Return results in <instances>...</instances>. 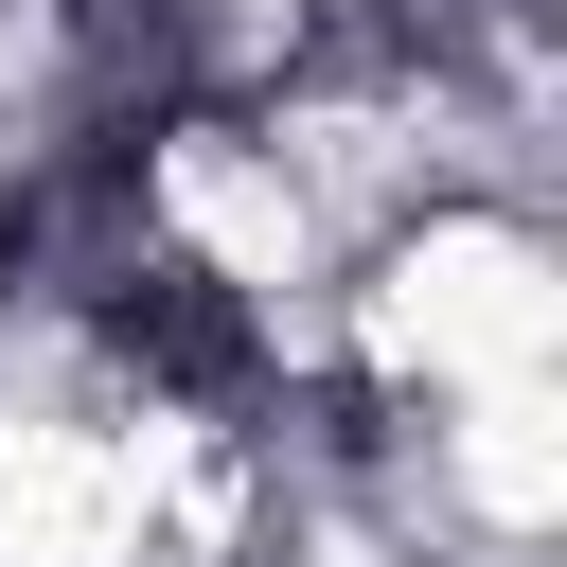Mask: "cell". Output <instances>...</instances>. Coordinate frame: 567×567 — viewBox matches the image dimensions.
Here are the masks:
<instances>
[{
  "label": "cell",
  "instance_id": "6da1fadb",
  "mask_svg": "<svg viewBox=\"0 0 567 567\" xmlns=\"http://www.w3.org/2000/svg\"><path fill=\"white\" fill-rule=\"evenodd\" d=\"M549 337H567V248H549L532 195H408L337 266V372H354V408L549 372Z\"/></svg>",
  "mask_w": 567,
  "mask_h": 567
}]
</instances>
